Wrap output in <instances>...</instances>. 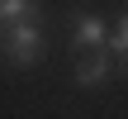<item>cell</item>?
<instances>
[{"mask_svg": "<svg viewBox=\"0 0 128 119\" xmlns=\"http://www.w3.org/2000/svg\"><path fill=\"white\" fill-rule=\"evenodd\" d=\"M43 48H48V19H43V14L0 29V57H5L10 67H19V72L38 67V62H43Z\"/></svg>", "mask_w": 128, "mask_h": 119, "instance_id": "6da1fadb", "label": "cell"}, {"mask_svg": "<svg viewBox=\"0 0 128 119\" xmlns=\"http://www.w3.org/2000/svg\"><path fill=\"white\" fill-rule=\"evenodd\" d=\"M104 43H109V24H104L100 14H90V10H76V14H71V48H76V57L100 52Z\"/></svg>", "mask_w": 128, "mask_h": 119, "instance_id": "7a4b0ae2", "label": "cell"}, {"mask_svg": "<svg viewBox=\"0 0 128 119\" xmlns=\"http://www.w3.org/2000/svg\"><path fill=\"white\" fill-rule=\"evenodd\" d=\"M76 86L81 91H100V86H109L114 81V57L100 48V52H86V57H76Z\"/></svg>", "mask_w": 128, "mask_h": 119, "instance_id": "3957f363", "label": "cell"}, {"mask_svg": "<svg viewBox=\"0 0 128 119\" xmlns=\"http://www.w3.org/2000/svg\"><path fill=\"white\" fill-rule=\"evenodd\" d=\"M104 52L114 57V76H128V10L119 14V24L109 29V43H104Z\"/></svg>", "mask_w": 128, "mask_h": 119, "instance_id": "277c9868", "label": "cell"}, {"mask_svg": "<svg viewBox=\"0 0 128 119\" xmlns=\"http://www.w3.org/2000/svg\"><path fill=\"white\" fill-rule=\"evenodd\" d=\"M43 14V0H0V29L19 24V19H33Z\"/></svg>", "mask_w": 128, "mask_h": 119, "instance_id": "5b68a950", "label": "cell"}]
</instances>
